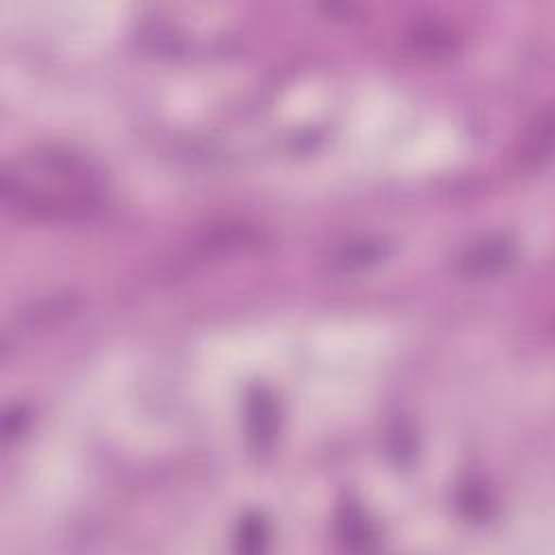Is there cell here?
<instances>
[{
    "instance_id": "cell-1",
    "label": "cell",
    "mask_w": 555,
    "mask_h": 555,
    "mask_svg": "<svg viewBox=\"0 0 555 555\" xmlns=\"http://www.w3.org/2000/svg\"><path fill=\"white\" fill-rule=\"evenodd\" d=\"M2 193L37 212L72 215L85 212L98 202L100 182L76 156L50 150L7 165Z\"/></svg>"
},
{
    "instance_id": "cell-2",
    "label": "cell",
    "mask_w": 555,
    "mask_h": 555,
    "mask_svg": "<svg viewBox=\"0 0 555 555\" xmlns=\"http://www.w3.org/2000/svg\"><path fill=\"white\" fill-rule=\"evenodd\" d=\"M551 111L546 108L544 115H540L531 128V137L525 141V150H527V158L538 160V158H546L548 147H551Z\"/></svg>"
}]
</instances>
